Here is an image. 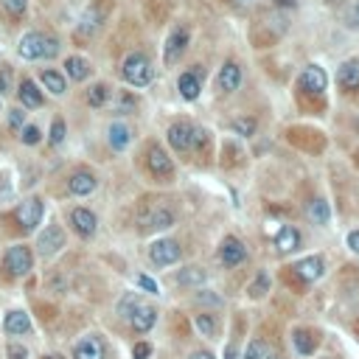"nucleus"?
<instances>
[{"label":"nucleus","instance_id":"49","mask_svg":"<svg viewBox=\"0 0 359 359\" xmlns=\"http://www.w3.org/2000/svg\"><path fill=\"white\" fill-rule=\"evenodd\" d=\"M348 17H351V23H354V25H359V0L351 6V14H348Z\"/></svg>","mask_w":359,"mask_h":359},{"label":"nucleus","instance_id":"41","mask_svg":"<svg viewBox=\"0 0 359 359\" xmlns=\"http://www.w3.org/2000/svg\"><path fill=\"white\" fill-rule=\"evenodd\" d=\"M23 121H25V112H23L20 107H14V110L9 112V127H12V129H23Z\"/></svg>","mask_w":359,"mask_h":359},{"label":"nucleus","instance_id":"21","mask_svg":"<svg viewBox=\"0 0 359 359\" xmlns=\"http://www.w3.org/2000/svg\"><path fill=\"white\" fill-rule=\"evenodd\" d=\"M295 275L297 278H304V281H317L320 275H323V258H304V261H297L295 267Z\"/></svg>","mask_w":359,"mask_h":359},{"label":"nucleus","instance_id":"22","mask_svg":"<svg viewBox=\"0 0 359 359\" xmlns=\"http://www.w3.org/2000/svg\"><path fill=\"white\" fill-rule=\"evenodd\" d=\"M238 84H242V68H238L236 62H225V68L219 71V90L233 93Z\"/></svg>","mask_w":359,"mask_h":359},{"label":"nucleus","instance_id":"45","mask_svg":"<svg viewBox=\"0 0 359 359\" xmlns=\"http://www.w3.org/2000/svg\"><path fill=\"white\" fill-rule=\"evenodd\" d=\"M191 146L205 149V146H208V132H205V129H194V135H191Z\"/></svg>","mask_w":359,"mask_h":359},{"label":"nucleus","instance_id":"31","mask_svg":"<svg viewBox=\"0 0 359 359\" xmlns=\"http://www.w3.org/2000/svg\"><path fill=\"white\" fill-rule=\"evenodd\" d=\"M107 99H110V87H107V84H93V87L87 90V101H90V107H101Z\"/></svg>","mask_w":359,"mask_h":359},{"label":"nucleus","instance_id":"56","mask_svg":"<svg viewBox=\"0 0 359 359\" xmlns=\"http://www.w3.org/2000/svg\"><path fill=\"white\" fill-rule=\"evenodd\" d=\"M332 3H337V0H332Z\"/></svg>","mask_w":359,"mask_h":359},{"label":"nucleus","instance_id":"24","mask_svg":"<svg viewBox=\"0 0 359 359\" xmlns=\"http://www.w3.org/2000/svg\"><path fill=\"white\" fill-rule=\"evenodd\" d=\"M292 343H295L297 354H304V356L314 354V348H317V337L312 332H306V328H297V332L292 334Z\"/></svg>","mask_w":359,"mask_h":359},{"label":"nucleus","instance_id":"5","mask_svg":"<svg viewBox=\"0 0 359 359\" xmlns=\"http://www.w3.org/2000/svg\"><path fill=\"white\" fill-rule=\"evenodd\" d=\"M286 135H289V143H295V146L306 149V152H320V149L325 146V138H323V132H317V129H309V127H292Z\"/></svg>","mask_w":359,"mask_h":359},{"label":"nucleus","instance_id":"53","mask_svg":"<svg viewBox=\"0 0 359 359\" xmlns=\"http://www.w3.org/2000/svg\"><path fill=\"white\" fill-rule=\"evenodd\" d=\"M222 3H227V6H242V3H247V0H222Z\"/></svg>","mask_w":359,"mask_h":359},{"label":"nucleus","instance_id":"18","mask_svg":"<svg viewBox=\"0 0 359 359\" xmlns=\"http://www.w3.org/2000/svg\"><path fill=\"white\" fill-rule=\"evenodd\" d=\"M3 332L12 334V337L28 334V332H32V320H28L25 312H9V314L3 317Z\"/></svg>","mask_w":359,"mask_h":359},{"label":"nucleus","instance_id":"35","mask_svg":"<svg viewBox=\"0 0 359 359\" xmlns=\"http://www.w3.org/2000/svg\"><path fill=\"white\" fill-rule=\"evenodd\" d=\"M177 281H180V284H202V281H205V273H202L199 267H188L186 273L177 275Z\"/></svg>","mask_w":359,"mask_h":359},{"label":"nucleus","instance_id":"2","mask_svg":"<svg viewBox=\"0 0 359 359\" xmlns=\"http://www.w3.org/2000/svg\"><path fill=\"white\" fill-rule=\"evenodd\" d=\"M124 79L135 87H146L152 82V62L143 53H129L124 59Z\"/></svg>","mask_w":359,"mask_h":359},{"label":"nucleus","instance_id":"43","mask_svg":"<svg viewBox=\"0 0 359 359\" xmlns=\"http://www.w3.org/2000/svg\"><path fill=\"white\" fill-rule=\"evenodd\" d=\"M6 356H9V359H28V351H25L20 343H9V348H6Z\"/></svg>","mask_w":359,"mask_h":359},{"label":"nucleus","instance_id":"40","mask_svg":"<svg viewBox=\"0 0 359 359\" xmlns=\"http://www.w3.org/2000/svg\"><path fill=\"white\" fill-rule=\"evenodd\" d=\"M264 354H267V348H264V343H250L247 345V354H245V359H264Z\"/></svg>","mask_w":359,"mask_h":359},{"label":"nucleus","instance_id":"44","mask_svg":"<svg viewBox=\"0 0 359 359\" xmlns=\"http://www.w3.org/2000/svg\"><path fill=\"white\" fill-rule=\"evenodd\" d=\"M138 306V297L135 295H129V297H124V301H121V306H118V312H121L124 317H129V312Z\"/></svg>","mask_w":359,"mask_h":359},{"label":"nucleus","instance_id":"55","mask_svg":"<svg viewBox=\"0 0 359 359\" xmlns=\"http://www.w3.org/2000/svg\"><path fill=\"white\" fill-rule=\"evenodd\" d=\"M42 359H62V356H59V354H48V356H42Z\"/></svg>","mask_w":359,"mask_h":359},{"label":"nucleus","instance_id":"9","mask_svg":"<svg viewBox=\"0 0 359 359\" xmlns=\"http://www.w3.org/2000/svg\"><path fill=\"white\" fill-rule=\"evenodd\" d=\"M32 264H34V256H32V250H28L25 245L9 247V253H6V269H9L12 275H25L28 269H32Z\"/></svg>","mask_w":359,"mask_h":359},{"label":"nucleus","instance_id":"26","mask_svg":"<svg viewBox=\"0 0 359 359\" xmlns=\"http://www.w3.org/2000/svg\"><path fill=\"white\" fill-rule=\"evenodd\" d=\"M65 71H68V76L73 82H84L90 76V65H87V59H82V56H71L65 62Z\"/></svg>","mask_w":359,"mask_h":359},{"label":"nucleus","instance_id":"16","mask_svg":"<svg viewBox=\"0 0 359 359\" xmlns=\"http://www.w3.org/2000/svg\"><path fill=\"white\" fill-rule=\"evenodd\" d=\"M127 320H129V325L135 328V332H140V334H143V332H149V328L155 325L158 312H155L152 306H140V304H138V306L129 312V317H127Z\"/></svg>","mask_w":359,"mask_h":359},{"label":"nucleus","instance_id":"15","mask_svg":"<svg viewBox=\"0 0 359 359\" xmlns=\"http://www.w3.org/2000/svg\"><path fill=\"white\" fill-rule=\"evenodd\" d=\"M191 135H194V127L186 124V121H177L169 127V143L177 149V152H188L191 149Z\"/></svg>","mask_w":359,"mask_h":359},{"label":"nucleus","instance_id":"32","mask_svg":"<svg viewBox=\"0 0 359 359\" xmlns=\"http://www.w3.org/2000/svg\"><path fill=\"white\" fill-rule=\"evenodd\" d=\"M242 149L238 146H233V143H225V149H222V166H238L242 163Z\"/></svg>","mask_w":359,"mask_h":359},{"label":"nucleus","instance_id":"34","mask_svg":"<svg viewBox=\"0 0 359 359\" xmlns=\"http://www.w3.org/2000/svg\"><path fill=\"white\" fill-rule=\"evenodd\" d=\"M0 6H3V12L12 14V17H23L25 9H28V0H0Z\"/></svg>","mask_w":359,"mask_h":359},{"label":"nucleus","instance_id":"30","mask_svg":"<svg viewBox=\"0 0 359 359\" xmlns=\"http://www.w3.org/2000/svg\"><path fill=\"white\" fill-rule=\"evenodd\" d=\"M306 214H309V219H312L314 225H325V222H328V202H323V199H312Z\"/></svg>","mask_w":359,"mask_h":359},{"label":"nucleus","instance_id":"48","mask_svg":"<svg viewBox=\"0 0 359 359\" xmlns=\"http://www.w3.org/2000/svg\"><path fill=\"white\" fill-rule=\"evenodd\" d=\"M348 247H351L354 253H359V230H354V233H348Z\"/></svg>","mask_w":359,"mask_h":359},{"label":"nucleus","instance_id":"17","mask_svg":"<svg viewBox=\"0 0 359 359\" xmlns=\"http://www.w3.org/2000/svg\"><path fill=\"white\" fill-rule=\"evenodd\" d=\"M17 96H20V104L23 107H28V110H37V107H42V90L32 82V79H23L20 82V90H17Z\"/></svg>","mask_w":359,"mask_h":359},{"label":"nucleus","instance_id":"6","mask_svg":"<svg viewBox=\"0 0 359 359\" xmlns=\"http://www.w3.org/2000/svg\"><path fill=\"white\" fill-rule=\"evenodd\" d=\"M65 247V230L59 227V225H51V227H45L42 233H40V238H37V253L40 256H53V253H59Z\"/></svg>","mask_w":359,"mask_h":359},{"label":"nucleus","instance_id":"12","mask_svg":"<svg viewBox=\"0 0 359 359\" xmlns=\"http://www.w3.org/2000/svg\"><path fill=\"white\" fill-rule=\"evenodd\" d=\"M337 84L343 87V93H348V96L359 93V62H354V59L343 62L340 71H337Z\"/></svg>","mask_w":359,"mask_h":359},{"label":"nucleus","instance_id":"3","mask_svg":"<svg viewBox=\"0 0 359 359\" xmlns=\"http://www.w3.org/2000/svg\"><path fill=\"white\" fill-rule=\"evenodd\" d=\"M14 219L23 230H34L42 219V199L40 197H32V199H25L17 205V211H14Z\"/></svg>","mask_w":359,"mask_h":359},{"label":"nucleus","instance_id":"50","mask_svg":"<svg viewBox=\"0 0 359 359\" xmlns=\"http://www.w3.org/2000/svg\"><path fill=\"white\" fill-rule=\"evenodd\" d=\"M225 359H238V351H236V345H233V343L225 348Z\"/></svg>","mask_w":359,"mask_h":359},{"label":"nucleus","instance_id":"10","mask_svg":"<svg viewBox=\"0 0 359 359\" xmlns=\"http://www.w3.org/2000/svg\"><path fill=\"white\" fill-rule=\"evenodd\" d=\"M149 258L158 267H169V264L180 261V245L171 242V238H160V242H155L152 250H149Z\"/></svg>","mask_w":359,"mask_h":359},{"label":"nucleus","instance_id":"54","mask_svg":"<svg viewBox=\"0 0 359 359\" xmlns=\"http://www.w3.org/2000/svg\"><path fill=\"white\" fill-rule=\"evenodd\" d=\"M264 359H281L278 354H264Z\"/></svg>","mask_w":359,"mask_h":359},{"label":"nucleus","instance_id":"37","mask_svg":"<svg viewBox=\"0 0 359 359\" xmlns=\"http://www.w3.org/2000/svg\"><path fill=\"white\" fill-rule=\"evenodd\" d=\"M65 140V121L62 118H53V124H51V143L59 146Z\"/></svg>","mask_w":359,"mask_h":359},{"label":"nucleus","instance_id":"25","mask_svg":"<svg viewBox=\"0 0 359 359\" xmlns=\"http://www.w3.org/2000/svg\"><path fill=\"white\" fill-rule=\"evenodd\" d=\"M177 87H180V96L194 101L199 96V76L197 73H183V76H180V82H177Z\"/></svg>","mask_w":359,"mask_h":359},{"label":"nucleus","instance_id":"1","mask_svg":"<svg viewBox=\"0 0 359 359\" xmlns=\"http://www.w3.org/2000/svg\"><path fill=\"white\" fill-rule=\"evenodd\" d=\"M17 51H20L23 59H32V62H34V59H51V56H56V53H59V42H56L51 34L28 32V34L20 40Z\"/></svg>","mask_w":359,"mask_h":359},{"label":"nucleus","instance_id":"46","mask_svg":"<svg viewBox=\"0 0 359 359\" xmlns=\"http://www.w3.org/2000/svg\"><path fill=\"white\" fill-rule=\"evenodd\" d=\"M149 354H152V345H149V343H138V345L132 348V356H135V359H149Z\"/></svg>","mask_w":359,"mask_h":359},{"label":"nucleus","instance_id":"8","mask_svg":"<svg viewBox=\"0 0 359 359\" xmlns=\"http://www.w3.org/2000/svg\"><path fill=\"white\" fill-rule=\"evenodd\" d=\"M146 166H149V171H152V177H158V180H171V174H174V166H171L169 155L160 146H149Z\"/></svg>","mask_w":359,"mask_h":359},{"label":"nucleus","instance_id":"14","mask_svg":"<svg viewBox=\"0 0 359 359\" xmlns=\"http://www.w3.org/2000/svg\"><path fill=\"white\" fill-rule=\"evenodd\" d=\"M71 225H73V230L79 233V236H84V238H90L96 233V214H90L87 208H73L71 211Z\"/></svg>","mask_w":359,"mask_h":359},{"label":"nucleus","instance_id":"28","mask_svg":"<svg viewBox=\"0 0 359 359\" xmlns=\"http://www.w3.org/2000/svg\"><path fill=\"white\" fill-rule=\"evenodd\" d=\"M42 84H45V90H51L53 96H62L65 90H68L65 76H62V73H56V71H42Z\"/></svg>","mask_w":359,"mask_h":359},{"label":"nucleus","instance_id":"27","mask_svg":"<svg viewBox=\"0 0 359 359\" xmlns=\"http://www.w3.org/2000/svg\"><path fill=\"white\" fill-rule=\"evenodd\" d=\"M129 127H124V124H112L110 127V146L115 149V152H121V149H127L129 146Z\"/></svg>","mask_w":359,"mask_h":359},{"label":"nucleus","instance_id":"13","mask_svg":"<svg viewBox=\"0 0 359 359\" xmlns=\"http://www.w3.org/2000/svg\"><path fill=\"white\" fill-rule=\"evenodd\" d=\"M245 256H247V250H245V245L238 242L236 236H227L225 242H222V247H219V261H222L225 267H236V264H242V261H245Z\"/></svg>","mask_w":359,"mask_h":359},{"label":"nucleus","instance_id":"29","mask_svg":"<svg viewBox=\"0 0 359 359\" xmlns=\"http://www.w3.org/2000/svg\"><path fill=\"white\" fill-rule=\"evenodd\" d=\"M171 225H174V214L169 211V208H158V211L146 219L149 230H163V227H171Z\"/></svg>","mask_w":359,"mask_h":359},{"label":"nucleus","instance_id":"19","mask_svg":"<svg viewBox=\"0 0 359 359\" xmlns=\"http://www.w3.org/2000/svg\"><path fill=\"white\" fill-rule=\"evenodd\" d=\"M96 177L90 174V171H76L73 177H71V183H68V188H71V194H76V197H87V194H93L96 191Z\"/></svg>","mask_w":359,"mask_h":359},{"label":"nucleus","instance_id":"23","mask_svg":"<svg viewBox=\"0 0 359 359\" xmlns=\"http://www.w3.org/2000/svg\"><path fill=\"white\" fill-rule=\"evenodd\" d=\"M297 245H301V233H297L295 227H281L278 230V236H275V247L281 250V253H292V250H297Z\"/></svg>","mask_w":359,"mask_h":359},{"label":"nucleus","instance_id":"38","mask_svg":"<svg viewBox=\"0 0 359 359\" xmlns=\"http://www.w3.org/2000/svg\"><path fill=\"white\" fill-rule=\"evenodd\" d=\"M20 140H23L25 146H37V143L42 140V132H40L37 127H23V135H20Z\"/></svg>","mask_w":359,"mask_h":359},{"label":"nucleus","instance_id":"36","mask_svg":"<svg viewBox=\"0 0 359 359\" xmlns=\"http://www.w3.org/2000/svg\"><path fill=\"white\" fill-rule=\"evenodd\" d=\"M233 129L238 132V135H253L256 132V118H236V121H233Z\"/></svg>","mask_w":359,"mask_h":359},{"label":"nucleus","instance_id":"42","mask_svg":"<svg viewBox=\"0 0 359 359\" xmlns=\"http://www.w3.org/2000/svg\"><path fill=\"white\" fill-rule=\"evenodd\" d=\"M267 286H269V275H267V273H261V275H258V281H256V284H253V289H250V292H253V297H261V295L267 292Z\"/></svg>","mask_w":359,"mask_h":359},{"label":"nucleus","instance_id":"52","mask_svg":"<svg viewBox=\"0 0 359 359\" xmlns=\"http://www.w3.org/2000/svg\"><path fill=\"white\" fill-rule=\"evenodd\" d=\"M275 3H278L281 9H289V6H295V0H275Z\"/></svg>","mask_w":359,"mask_h":359},{"label":"nucleus","instance_id":"4","mask_svg":"<svg viewBox=\"0 0 359 359\" xmlns=\"http://www.w3.org/2000/svg\"><path fill=\"white\" fill-rule=\"evenodd\" d=\"M325 84H328V79H325V71H323L320 65L304 68L301 79H297V90H304V93H312V96H323V93H325Z\"/></svg>","mask_w":359,"mask_h":359},{"label":"nucleus","instance_id":"7","mask_svg":"<svg viewBox=\"0 0 359 359\" xmlns=\"http://www.w3.org/2000/svg\"><path fill=\"white\" fill-rule=\"evenodd\" d=\"M186 48H188V28H174L166 40V48H163V62L166 65L180 62V56L186 53Z\"/></svg>","mask_w":359,"mask_h":359},{"label":"nucleus","instance_id":"51","mask_svg":"<svg viewBox=\"0 0 359 359\" xmlns=\"http://www.w3.org/2000/svg\"><path fill=\"white\" fill-rule=\"evenodd\" d=\"M191 359H214V354H208V351H197Z\"/></svg>","mask_w":359,"mask_h":359},{"label":"nucleus","instance_id":"33","mask_svg":"<svg viewBox=\"0 0 359 359\" xmlns=\"http://www.w3.org/2000/svg\"><path fill=\"white\" fill-rule=\"evenodd\" d=\"M194 323H197V328H199V334H202V337H214V332H216V323H214V317H211V314H205V312H202V314H197V320H194Z\"/></svg>","mask_w":359,"mask_h":359},{"label":"nucleus","instance_id":"39","mask_svg":"<svg viewBox=\"0 0 359 359\" xmlns=\"http://www.w3.org/2000/svg\"><path fill=\"white\" fill-rule=\"evenodd\" d=\"M12 82H14L12 68H0V93H12Z\"/></svg>","mask_w":359,"mask_h":359},{"label":"nucleus","instance_id":"11","mask_svg":"<svg viewBox=\"0 0 359 359\" xmlns=\"http://www.w3.org/2000/svg\"><path fill=\"white\" fill-rule=\"evenodd\" d=\"M104 17H107V3H104V6L96 3L93 9H87L84 17H82V23H79L76 37H90V34H96V32H99V25L104 23Z\"/></svg>","mask_w":359,"mask_h":359},{"label":"nucleus","instance_id":"20","mask_svg":"<svg viewBox=\"0 0 359 359\" xmlns=\"http://www.w3.org/2000/svg\"><path fill=\"white\" fill-rule=\"evenodd\" d=\"M73 359H104V348H101L99 337H84L82 343H76Z\"/></svg>","mask_w":359,"mask_h":359},{"label":"nucleus","instance_id":"47","mask_svg":"<svg viewBox=\"0 0 359 359\" xmlns=\"http://www.w3.org/2000/svg\"><path fill=\"white\" fill-rule=\"evenodd\" d=\"M138 286L146 289V292H152V295H158V284L152 278H146V275H138Z\"/></svg>","mask_w":359,"mask_h":359}]
</instances>
